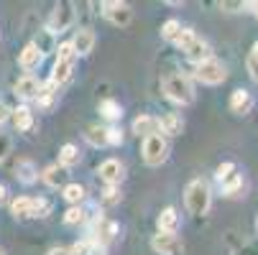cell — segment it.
Instances as JSON below:
<instances>
[{"label":"cell","instance_id":"obj_23","mask_svg":"<svg viewBox=\"0 0 258 255\" xmlns=\"http://www.w3.org/2000/svg\"><path fill=\"white\" fill-rule=\"evenodd\" d=\"M41 176H44V181H46L49 187H54V189H56V187L61 184V181H64V168H61L59 163H51V166H46V168H44V174H41Z\"/></svg>","mask_w":258,"mask_h":255},{"label":"cell","instance_id":"obj_21","mask_svg":"<svg viewBox=\"0 0 258 255\" xmlns=\"http://www.w3.org/2000/svg\"><path fill=\"white\" fill-rule=\"evenodd\" d=\"M11 214L16 220H28L31 217V197H18L11 202Z\"/></svg>","mask_w":258,"mask_h":255},{"label":"cell","instance_id":"obj_41","mask_svg":"<svg viewBox=\"0 0 258 255\" xmlns=\"http://www.w3.org/2000/svg\"><path fill=\"white\" fill-rule=\"evenodd\" d=\"M250 56H253V59H258V41L253 44V54H250Z\"/></svg>","mask_w":258,"mask_h":255},{"label":"cell","instance_id":"obj_28","mask_svg":"<svg viewBox=\"0 0 258 255\" xmlns=\"http://www.w3.org/2000/svg\"><path fill=\"white\" fill-rule=\"evenodd\" d=\"M179 31H181V23H179L176 18H169V21L161 26V39H166V41H174L176 36H179Z\"/></svg>","mask_w":258,"mask_h":255},{"label":"cell","instance_id":"obj_31","mask_svg":"<svg viewBox=\"0 0 258 255\" xmlns=\"http://www.w3.org/2000/svg\"><path fill=\"white\" fill-rule=\"evenodd\" d=\"M69 255H90V240H82L69 247Z\"/></svg>","mask_w":258,"mask_h":255},{"label":"cell","instance_id":"obj_45","mask_svg":"<svg viewBox=\"0 0 258 255\" xmlns=\"http://www.w3.org/2000/svg\"><path fill=\"white\" fill-rule=\"evenodd\" d=\"M255 82H258V79H255Z\"/></svg>","mask_w":258,"mask_h":255},{"label":"cell","instance_id":"obj_29","mask_svg":"<svg viewBox=\"0 0 258 255\" xmlns=\"http://www.w3.org/2000/svg\"><path fill=\"white\" fill-rule=\"evenodd\" d=\"M64 222H67V225H80V222H85V209H82V207H69L67 214H64Z\"/></svg>","mask_w":258,"mask_h":255},{"label":"cell","instance_id":"obj_38","mask_svg":"<svg viewBox=\"0 0 258 255\" xmlns=\"http://www.w3.org/2000/svg\"><path fill=\"white\" fill-rule=\"evenodd\" d=\"M11 118V110H8V105L6 102H0V123H6Z\"/></svg>","mask_w":258,"mask_h":255},{"label":"cell","instance_id":"obj_36","mask_svg":"<svg viewBox=\"0 0 258 255\" xmlns=\"http://www.w3.org/2000/svg\"><path fill=\"white\" fill-rule=\"evenodd\" d=\"M102 197H105V202H118L120 199V192H118V187H107L102 192Z\"/></svg>","mask_w":258,"mask_h":255},{"label":"cell","instance_id":"obj_42","mask_svg":"<svg viewBox=\"0 0 258 255\" xmlns=\"http://www.w3.org/2000/svg\"><path fill=\"white\" fill-rule=\"evenodd\" d=\"M253 13H255V21H258V3H253Z\"/></svg>","mask_w":258,"mask_h":255},{"label":"cell","instance_id":"obj_1","mask_svg":"<svg viewBox=\"0 0 258 255\" xmlns=\"http://www.w3.org/2000/svg\"><path fill=\"white\" fill-rule=\"evenodd\" d=\"M184 202H187V209L195 217H205L212 207V192L207 187V181L195 179L187 184V192H184Z\"/></svg>","mask_w":258,"mask_h":255},{"label":"cell","instance_id":"obj_34","mask_svg":"<svg viewBox=\"0 0 258 255\" xmlns=\"http://www.w3.org/2000/svg\"><path fill=\"white\" fill-rule=\"evenodd\" d=\"M11 153V138L8 135H0V161Z\"/></svg>","mask_w":258,"mask_h":255},{"label":"cell","instance_id":"obj_17","mask_svg":"<svg viewBox=\"0 0 258 255\" xmlns=\"http://www.w3.org/2000/svg\"><path fill=\"white\" fill-rule=\"evenodd\" d=\"M72 69H75V61H69V59H56L54 71H51V79H49V82H54L56 87H59V84H64V82L72 77Z\"/></svg>","mask_w":258,"mask_h":255},{"label":"cell","instance_id":"obj_12","mask_svg":"<svg viewBox=\"0 0 258 255\" xmlns=\"http://www.w3.org/2000/svg\"><path fill=\"white\" fill-rule=\"evenodd\" d=\"M250 107H253V97H250L248 90H235V92L230 95V110H233V113L248 115Z\"/></svg>","mask_w":258,"mask_h":255},{"label":"cell","instance_id":"obj_27","mask_svg":"<svg viewBox=\"0 0 258 255\" xmlns=\"http://www.w3.org/2000/svg\"><path fill=\"white\" fill-rule=\"evenodd\" d=\"M51 212V202L39 197V199H31V217H46Z\"/></svg>","mask_w":258,"mask_h":255},{"label":"cell","instance_id":"obj_33","mask_svg":"<svg viewBox=\"0 0 258 255\" xmlns=\"http://www.w3.org/2000/svg\"><path fill=\"white\" fill-rule=\"evenodd\" d=\"M59 59L75 61V49H72V44H61V46H59Z\"/></svg>","mask_w":258,"mask_h":255},{"label":"cell","instance_id":"obj_10","mask_svg":"<svg viewBox=\"0 0 258 255\" xmlns=\"http://www.w3.org/2000/svg\"><path fill=\"white\" fill-rule=\"evenodd\" d=\"M95 46V33L92 28H80L75 41H72V49H75V56H87Z\"/></svg>","mask_w":258,"mask_h":255},{"label":"cell","instance_id":"obj_37","mask_svg":"<svg viewBox=\"0 0 258 255\" xmlns=\"http://www.w3.org/2000/svg\"><path fill=\"white\" fill-rule=\"evenodd\" d=\"M248 71H250V77H253V79H258V59L248 56Z\"/></svg>","mask_w":258,"mask_h":255},{"label":"cell","instance_id":"obj_19","mask_svg":"<svg viewBox=\"0 0 258 255\" xmlns=\"http://www.w3.org/2000/svg\"><path fill=\"white\" fill-rule=\"evenodd\" d=\"M100 115L105 118V120H120L123 118V107H120V102L118 100H102L100 102Z\"/></svg>","mask_w":258,"mask_h":255},{"label":"cell","instance_id":"obj_13","mask_svg":"<svg viewBox=\"0 0 258 255\" xmlns=\"http://www.w3.org/2000/svg\"><path fill=\"white\" fill-rule=\"evenodd\" d=\"M39 90H41V84L36 82L33 77H21L16 82V95L21 100H36V97H39Z\"/></svg>","mask_w":258,"mask_h":255},{"label":"cell","instance_id":"obj_25","mask_svg":"<svg viewBox=\"0 0 258 255\" xmlns=\"http://www.w3.org/2000/svg\"><path fill=\"white\" fill-rule=\"evenodd\" d=\"M87 143L92 145H107V128H100V125H90L87 133H85Z\"/></svg>","mask_w":258,"mask_h":255},{"label":"cell","instance_id":"obj_4","mask_svg":"<svg viewBox=\"0 0 258 255\" xmlns=\"http://www.w3.org/2000/svg\"><path fill=\"white\" fill-rule=\"evenodd\" d=\"M169 158V143L161 133L143 138V161L149 166H161Z\"/></svg>","mask_w":258,"mask_h":255},{"label":"cell","instance_id":"obj_30","mask_svg":"<svg viewBox=\"0 0 258 255\" xmlns=\"http://www.w3.org/2000/svg\"><path fill=\"white\" fill-rule=\"evenodd\" d=\"M235 174V163H230V161H225V163H220L217 166V171H215V179L220 181V184H223L225 179H230Z\"/></svg>","mask_w":258,"mask_h":255},{"label":"cell","instance_id":"obj_44","mask_svg":"<svg viewBox=\"0 0 258 255\" xmlns=\"http://www.w3.org/2000/svg\"><path fill=\"white\" fill-rule=\"evenodd\" d=\"M0 255H6V252H3V250H0Z\"/></svg>","mask_w":258,"mask_h":255},{"label":"cell","instance_id":"obj_11","mask_svg":"<svg viewBox=\"0 0 258 255\" xmlns=\"http://www.w3.org/2000/svg\"><path fill=\"white\" fill-rule=\"evenodd\" d=\"M138 138H149V135H156L159 133V118H151V115H138L133 120V128H131Z\"/></svg>","mask_w":258,"mask_h":255},{"label":"cell","instance_id":"obj_5","mask_svg":"<svg viewBox=\"0 0 258 255\" xmlns=\"http://www.w3.org/2000/svg\"><path fill=\"white\" fill-rule=\"evenodd\" d=\"M195 74H197V79L202 84H223L228 79V69H225L223 61H217V59L210 56V59H205V61L197 64Z\"/></svg>","mask_w":258,"mask_h":255},{"label":"cell","instance_id":"obj_3","mask_svg":"<svg viewBox=\"0 0 258 255\" xmlns=\"http://www.w3.org/2000/svg\"><path fill=\"white\" fill-rule=\"evenodd\" d=\"M174 44L187 54L195 64H200V61H205V59H210V46L200 39V36L192 31V28H181L179 31V36L174 39Z\"/></svg>","mask_w":258,"mask_h":255},{"label":"cell","instance_id":"obj_15","mask_svg":"<svg viewBox=\"0 0 258 255\" xmlns=\"http://www.w3.org/2000/svg\"><path fill=\"white\" fill-rule=\"evenodd\" d=\"M80 161H82V153H80L77 145L64 143L61 151H59V166H61V168H72V166H77Z\"/></svg>","mask_w":258,"mask_h":255},{"label":"cell","instance_id":"obj_2","mask_svg":"<svg viewBox=\"0 0 258 255\" xmlns=\"http://www.w3.org/2000/svg\"><path fill=\"white\" fill-rule=\"evenodd\" d=\"M161 87H164V95L171 102H176V105L195 102V87H192L189 77H184V74H169V77H164Z\"/></svg>","mask_w":258,"mask_h":255},{"label":"cell","instance_id":"obj_6","mask_svg":"<svg viewBox=\"0 0 258 255\" xmlns=\"http://www.w3.org/2000/svg\"><path fill=\"white\" fill-rule=\"evenodd\" d=\"M102 16L118 26V28H125L131 21H133V11L128 3H118V0H113V3H102Z\"/></svg>","mask_w":258,"mask_h":255},{"label":"cell","instance_id":"obj_14","mask_svg":"<svg viewBox=\"0 0 258 255\" xmlns=\"http://www.w3.org/2000/svg\"><path fill=\"white\" fill-rule=\"evenodd\" d=\"M176 227H179V214H176L174 207H166V209L159 214V232H164V235H174Z\"/></svg>","mask_w":258,"mask_h":255},{"label":"cell","instance_id":"obj_7","mask_svg":"<svg viewBox=\"0 0 258 255\" xmlns=\"http://www.w3.org/2000/svg\"><path fill=\"white\" fill-rule=\"evenodd\" d=\"M72 21H75V11H72V6L69 3H59L54 8L49 23H46V31L49 33H61V31H67L72 26Z\"/></svg>","mask_w":258,"mask_h":255},{"label":"cell","instance_id":"obj_20","mask_svg":"<svg viewBox=\"0 0 258 255\" xmlns=\"http://www.w3.org/2000/svg\"><path fill=\"white\" fill-rule=\"evenodd\" d=\"M13 125H16V130H31L33 128V113L26 105H21L18 110H13Z\"/></svg>","mask_w":258,"mask_h":255},{"label":"cell","instance_id":"obj_8","mask_svg":"<svg viewBox=\"0 0 258 255\" xmlns=\"http://www.w3.org/2000/svg\"><path fill=\"white\" fill-rule=\"evenodd\" d=\"M97 174H100V179L105 181L107 187H118L123 181V176H125V168H123V163L118 158H107V161L100 163Z\"/></svg>","mask_w":258,"mask_h":255},{"label":"cell","instance_id":"obj_9","mask_svg":"<svg viewBox=\"0 0 258 255\" xmlns=\"http://www.w3.org/2000/svg\"><path fill=\"white\" fill-rule=\"evenodd\" d=\"M151 247L159 255H179L184 250V245H181V240L176 235H164V232H159V235L151 237Z\"/></svg>","mask_w":258,"mask_h":255},{"label":"cell","instance_id":"obj_18","mask_svg":"<svg viewBox=\"0 0 258 255\" xmlns=\"http://www.w3.org/2000/svg\"><path fill=\"white\" fill-rule=\"evenodd\" d=\"M159 130H164L166 135H181V130H184V120H181V115H176V113L164 115V118L159 120Z\"/></svg>","mask_w":258,"mask_h":255},{"label":"cell","instance_id":"obj_16","mask_svg":"<svg viewBox=\"0 0 258 255\" xmlns=\"http://www.w3.org/2000/svg\"><path fill=\"white\" fill-rule=\"evenodd\" d=\"M41 59H44V54L39 51V46H36V44L23 46V51H21V56H18V61H21L23 69H36V66L41 64Z\"/></svg>","mask_w":258,"mask_h":255},{"label":"cell","instance_id":"obj_40","mask_svg":"<svg viewBox=\"0 0 258 255\" xmlns=\"http://www.w3.org/2000/svg\"><path fill=\"white\" fill-rule=\"evenodd\" d=\"M0 202H6V187L0 184Z\"/></svg>","mask_w":258,"mask_h":255},{"label":"cell","instance_id":"obj_43","mask_svg":"<svg viewBox=\"0 0 258 255\" xmlns=\"http://www.w3.org/2000/svg\"><path fill=\"white\" fill-rule=\"evenodd\" d=\"M255 230H258V217H255Z\"/></svg>","mask_w":258,"mask_h":255},{"label":"cell","instance_id":"obj_26","mask_svg":"<svg viewBox=\"0 0 258 255\" xmlns=\"http://www.w3.org/2000/svg\"><path fill=\"white\" fill-rule=\"evenodd\" d=\"M240 189H243V176H240V174H233L230 179L223 181V192H225L228 197H235Z\"/></svg>","mask_w":258,"mask_h":255},{"label":"cell","instance_id":"obj_35","mask_svg":"<svg viewBox=\"0 0 258 255\" xmlns=\"http://www.w3.org/2000/svg\"><path fill=\"white\" fill-rule=\"evenodd\" d=\"M250 3H220V8L223 11H228V13H238V11H243V8H248Z\"/></svg>","mask_w":258,"mask_h":255},{"label":"cell","instance_id":"obj_22","mask_svg":"<svg viewBox=\"0 0 258 255\" xmlns=\"http://www.w3.org/2000/svg\"><path fill=\"white\" fill-rule=\"evenodd\" d=\"M16 176L23 181V184H33L36 179H39V171H36V166L31 161H18L16 166Z\"/></svg>","mask_w":258,"mask_h":255},{"label":"cell","instance_id":"obj_39","mask_svg":"<svg viewBox=\"0 0 258 255\" xmlns=\"http://www.w3.org/2000/svg\"><path fill=\"white\" fill-rule=\"evenodd\" d=\"M46 255H69V247H51Z\"/></svg>","mask_w":258,"mask_h":255},{"label":"cell","instance_id":"obj_24","mask_svg":"<svg viewBox=\"0 0 258 255\" xmlns=\"http://www.w3.org/2000/svg\"><path fill=\"white\" fill-rule=\"evenodd\" d=\"M61 197H64L69 204H75V207H77V204L85 199V187H82V184H67L64 192H61Z\"/></svg>","mask_w":258,"mask_h":255},{"label":"cell","instance_id":"obj_32","mask_svg":"<svg viewBox=\"0 0 258 255\" xmlns=\"http://www.w3.org/2000/svg\"><path fill=\"white\" fill-rule=\"evenodd\" d=\"M123 143V133L118 128H107V145H120Z\"/></svg>","mask_w":258,"mask_h":255}]
</instances>
